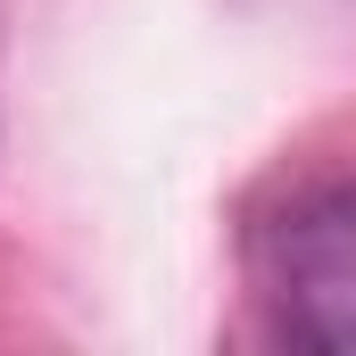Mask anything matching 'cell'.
<instances>
[{
  "label": "cell",
  "instance_id": "6da1fadb",
  "mask_svg": "<svg viewBox=\"0 0 356 356\" xmlns=\"http://www.w3.org/2000/svg\"><path fill=\"white\" fill-rule=\"evenodd\" d=\"M282 332L315 356H356V191L298 207L273 241Z\"/></svg>",
  "mask_w": 356,
  "mask_h": 356
}]
</instances>
